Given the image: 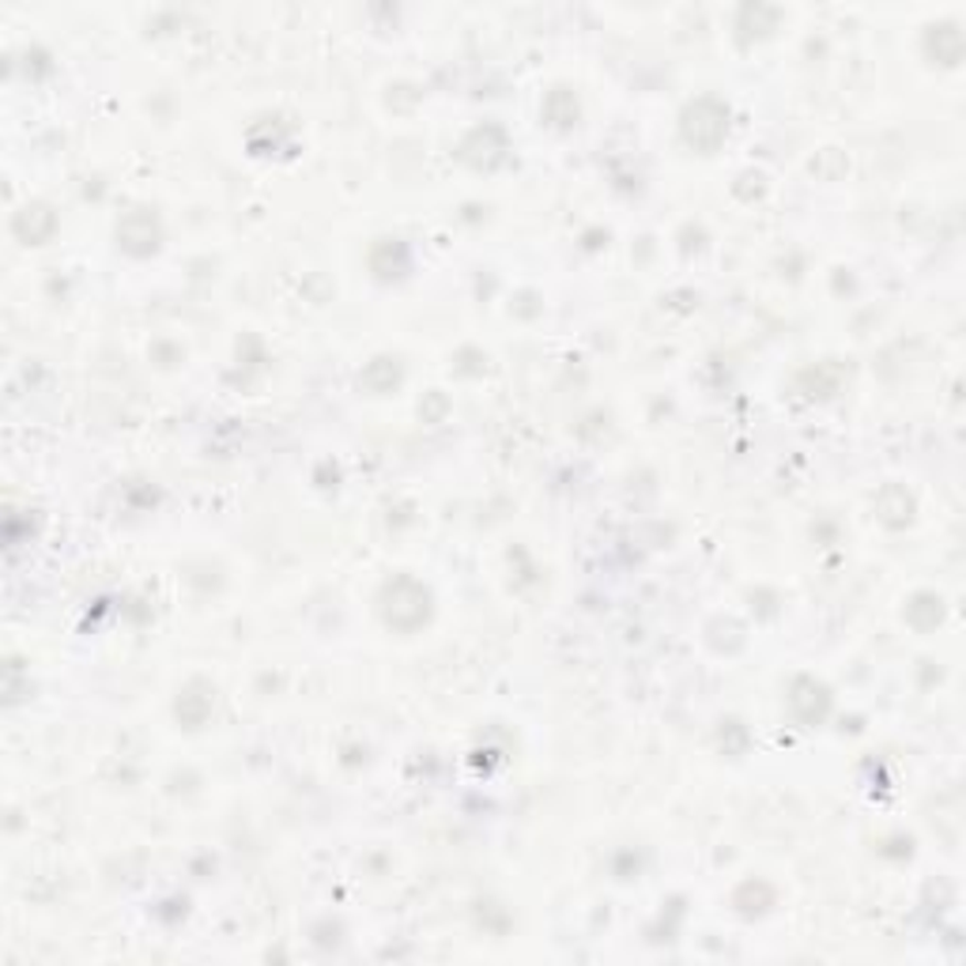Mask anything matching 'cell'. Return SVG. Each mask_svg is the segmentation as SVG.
<instances>
[{"instance_id":"1","label":"cell","mask_w":966,"mask_h":966,"mask_svg":"<svg viewBox=\"0 0 966 966\" xmlns=\"http://www.w3.org/2000/svg\"><path fill=\"white\" fill-rule=\"evenodd\" d=\"M423 616H427V590H420L408 577L390 585V604H385V619L396 623V627H415Z\"/></svg>"},{"instance_id":"2","label":"cell","mask_w":966,"mask_h":966,"mask_svg":"<svg viewBox=\"0 0 966 966\" xmlns=\"http://www.w3.org/2000/svg\"><path fill=\"white\" fill-rule=\"evenodd\" d=\"M683 132H688L691 144L699 148H713L725 132V110L713 103H699L694 110H688V121H683Z\"/></svg>"}]
</instances>
